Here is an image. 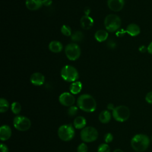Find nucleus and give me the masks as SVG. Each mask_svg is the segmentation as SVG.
Masks as SVG:
<instances>
[{"label":"nucleus","instance_id":"f257e3e1","mask_svg":"<svg viewBox=\"0 0 152 152\" xmlns=\"http://www.w3.org/2000/svg\"><path fill=\"white\" fill-rule=\"evenodd\" d=\"M77 106L86 112H93L96 109L95 99L90 94H84L79 96L77 101Z\"/></svg>","mask_w":152,"mask_h":152},{"label":"nucleus","instance_id":"f03ea898","mask_svg":"<svg viewBox=\"0 0 152 152\" xmlns=\"http://www.w3.org/2000/svg\"><path fill=\"white\" fill-rule=\"evenodd\" d=\"M132 148L137 152L145 151L150 145L149 137L143 134H138L134 135L131 140Z\"/></svg>","mask_w":152,"mask_h":152},{"label":"nucleus","instance_id":"7ed1b4c3","mask_svg":"<svg viewBox=\"0 0 152 152\" xmlns=\"http://www.w3.org/2000/svg\"><path fill=\"white\" fill-rule=\"evenodd\" d=\"M104 23L107 30L110 32H114L120 28L121 20L117 15L111 14L106 17Z\"/></svg>","mask_w":152,"mask_h":152},{"label":"nucleus","instance_id":"20e7f679","mask_svg":"<svg viewBox=\"0 0 152 152\" xmlns=\"http://www.w3.org/2000/svg\"><path fill=\"white\" fill-rule=\"evenodd\" d=\"M62 78L68 82L76 81L79 78V74L77 69L71 65L64 66L61 71Z\"/></svg>","mask_w":152,"mask_h":152},{"label":"nucleus","instance_id":"39448f33","mask_svg":"<svg viewBox=\"0 0 152 152\" xmlns=\"http://www.w3.org/2000/svg\"><path fill=\"white\" fill-rule=\"evenodd\" d=\"M58 134L61 140L64 141H69L74 138L75 129L71 124L62 125L58 128Z\"/></svg>","mask_w":152,"mask_h":152},{"label":"nucleus","instance_id":"423d86ee","mask_svg":"<svg viewBox=\"0 0 152 152\" xmlns=\"http://www.w3.org/2000/svg\"><path fill=\"white\" fill-rule=\"evenodd\" d=\"M112 116L116 121L125 122L129 118L130 110L126 106H118L112 111Z\"/></svg>","mask_w":152,"mask_h":152},{"label":"nucleus","instance_id":"0eeeda50","mask_svg":"<svg viewBox=\"0 0 152 152\" xmlns=\"http://www.w3.org/2000/svg\"><path fill=\"white\" fill-rule=\"evenodd\" d=\"M80 137L82 141L86 142H93L98 137V132L97 129L93 126H87L82 129Z\"/></svg>","mask_w":152,"mask_h":152},{"label":"nucleus","instance_id":"6e6552de","mask_svg":"<svg viewBox=\"0 0 152 152\" xmlns=\"http://www.w3.org/2000/svg\"><path fill=\"white\" fill-rule=\"evenodd\" d=\"M14 126L17 130L25 131L28 130L31 126L30 120L24 116H17L13 120Z\"/></svg>","mask_w":152,"mask_h":152},{"label":"nucleus","instance_id":"1a4fd4ad","mask_svg":"<svg viewBox=\"0 0 152 152\" xmlns=\"http://www.w3.org/2000/svg\"><path fill=\"white\" fill-rule=\"evenodd\" d=\"M65 52L68 59L75 61L80 57L81 55V49L77 44L71 43L65 47Z\"/></svg>","mask_w":152,"mask_h":152},{"label":"nucleus","instance_id":"9d476101","mask_svg":"<svg viewBox=\"0 0 152 152\" xmlns=\"http://www.w3.org/2000/svg\"><path fill=\"white\" fill-rule=\"evenodd\" d=\"M74 96L68 92L62 93L59 97V101L61 104L65 106H71L75 103Z\"/></svg>","mask_w":152,"mask_h":152},{"label":"nucleus","instance_id":"9b49d317","mask_svg":"<svg viewBox=\"0 0 152 152\" xmlns=\"http://www.w3.org/2000/svg\"><path fill=\"white\" fill-rule=\"evenodd\" d=\"M124 0H107V6L113 11H121L124 6Z\"/></svg>","mask_w":152,"mask_h":152},{"label":"nucleus","instance_id":"f8f14e48","mask_svg":"<svg viewBox=\"0 0 152 152\" xmlns=\"http://www.w3.org/2000/svg\"><path fill=\"white\" fill-rule=\"evenodd\" d=\"M30 82L34 86H42L45 82L44 75L40 72H34L30 77Z\"/></svg>","mask_w":152,"mask_h":152},{"label":"nucleus","instance_id":"ddd939ff","mask_svg":"<svg viewBox=\"0 0 152 152\" xmlns=\"http://www.w3.org/2000/svg\"><path fill=\"white\" fill-rule=\"evenodd\" d=\"M11 134L12 131L9 126L4 125L0 128V138L2 141L8 140L11 137Z\"/></svg>","mask_w":152,"mask_h":152},{"label":"nucleus","instance_id":"4468645a","mask_svg":"<svg viewBox=\"0 0 152 152\" xmlns=\"http://www.w3.org/2000/svg\"><path fill=\"white\" fill-rule=\"evenodd\" d=\"M43 5V0H26V7L31 11H34L39 9Z\"/></svg>","mask_w":152,"mask_h":152},{"label":"nucleus","instance_id":"2eb2a0df","mask_svg":"<svg viewBox=\"0 0 152 152\" xmlns=\"http://www.w3.org/2000/svg\"><path fill=\"white\" fill-rule=\"evenodd\" d=\"M94 21L91 17L88 15H84L80 20V24L83 28L84 30H88L91 28L93 25Z\"/></svg>","mask_w":152,"mask_h":152},{"label":"nucleus","instance_id":"dca6fc26","mask_svg":"<svg viewBox=\"0 0 152 152\" xmlns=\"http://www.w3.org/2000/svg\"><path fill=\"white\" fill-rule=\"evenodd\" d=\"M125 31L131 36H136L140 33L141 30L137 24L135 23H131L128 25Z\"/></svg>","mask_w":152,"mask_h":152},{"label":"nucleus","instance_id":"f3484780","mask_svg":"<svg viewBox=\"0 0 152 152\" xmlns=\"http://www.w3.org/2000/svg\"><path fill=\"white\" fill-rule=\"evenodd\" d=\"M86 123L87 121L85 118L81 116H79L76 117L74 120V126L75 128L78 129H83L85 128Z\"/></svg>","mask_w":152,"mask_h":152},{"label":"nucleus","instance_id":"a211bd4d","mask_svg":"<svg viewBox=\"0 0 152 152\" xmlns=\"http://www.w3.org/2000/svg\"><path fill=\"white\" fill-rule=\"evenodd\" d=\"M62 44L60 42L56 40L50 42L49 45V50L54 53L60 52L62 50Z\"/></svg>","mask_w":152,"mask_h":152},{"label":"nucleus","instance_id":"6ab92c4d","mask_svg":"<svg viewBox=\"0 0 152 152\" xmlns=\"http://www.w3.org/2000/svg\"><path fill=\"white\" fill-rule=\"evenodd\" d=\"M111 118H112L111 113L107 110H104L102 111L99 116V121L103 124L108 123L110 121Z\"/></svg>","mask_w":152,"mask_h":152},{"label":"nucleus","instance_id":"aec40b11","mask_svg":"<svg viewBox=\"0 0 152 152\" xmlns=\"http://www.w3.org/2000/svg\"><path fill=\"white\" fill-rule=\"evenodd\" d=\"M82 83L80 81H76L73 82L69 86V90L72 94H76L79 93L82 89Z\"/></svg>","mask_w":152,"mask_h":152},{"label":"nucleus","instance_id":"412c9836","mask_svg":"<svg viewBox=\"0 0 152 152\" xmlns=\"http://www.w3.org/2000/svg\"><path fill=\"white\" fill-rule=\"evenodd\" d=\"M108 33L104 30H97L94 34V37L99 42H102L107 39Z\"/></svg>","mask_w":152,"mask_h":152},{"label":"nucleus","instance_id":"4be33fe9","mask_svg":"<svg viewBox=\"0 0 152 152\" xmlns=\"http://www.w3.org/2000/svg\"><path fill=\"white\" fill-rule=\"evenodd\" d=\"M71 38L74 42H81L84 38V34L80 31H76L71 34Z\"/></svg>","mask_w":152,"mask_h":152},{"label":"nucleus","instance_id":"5701e85b","mask_svg":"<svg viewBox=\"0 0 152 152\" xmlns=\"http://www.w3.org/2000/svg\"><path fill=\"white\" fill-rule=\"evenodd\" d=\"M9 103L8 102L4 99L1 98L0 99V112L1 113H4L7 112L9 109Z\"/></svg>","mask_w":152,"mask_h":152},{"label":"nucleus","instance_id":"b1692460","mask_svg":"<svg viewBox=\"0 0 152 152\" xmlns=\"http://www.w3.org/2000/svg\"><path fill=\"white\" fill-rule=\"evenodd\" d=\"M11 111L13 113L17 115L21 112V104H20V103H18L17 102H15L11 104Z\"/></svg>","mask_w":152,"mask_h":152},{"label":"nucleus","instance_id":"393cba45","mask_svg":"<svg viewBox=\"0 0 152 152\" xmlns=\"http://www.w3.org/2000/svg\"><path fill=\"white\" fill-rule=\"evenodd\" d=\"M110 147L107 143H103L99 145L97 152H110Z\"/></svg>","mask_w":152,"mask_h":152},{"label":"nucleus","instance_id":"a878e982","mask_svg":"<svg viewBox=\"0 0 152 152\" xmlns=\"http://www.w3.org/2000/svg\"><path fill=\"white\" fill-rule=\"evenodd\" d=\"M61 33L66 36H69L71 35V28L69 26L66 25H63L61 27Z\"/></svg>","mask_w":152,"mask_h":152},{"label":"nucleus","instance_id":"bb28decb","mask_svg":"<svg viewBox=\"0 0 152 152\" xmlns=\"http://www.w3.org/2000/svg\"><path fill=\"white\" fill-rule=\"evenodd\" d=\"M78 107L75 106H70L67 111V113L69 116H75L78 112Z\"/></svg>","mask_w":152,"mask_h":152},{"label":"nucleus","instance_id":"cd10ccee","mask_svg":"<svg viewBox=\"0 0 152 152\" xmlns=\"http://www.w3.org/2000/svg\"><path fill=\"white\" fill-rule=\"evenodd\" d=\"M88 148L87 145L83 142L81 143L77 147V152H87Z\"/></svg>","mask_w":152,"mask_h":152},{"label":"nucleus","instance_id":"c85d7f7f","mask_svg":"<svg viewBox=\"0 0 152 152\" xmlns=\"http://www.w3.org/2000/svg\"><path fill=\"white\" fill-rule=\"evenodd\" d=\"M113 136L111 133L109 132L104 135V140L106 143H109V142H112L113 141Z\"/></svg>","mask_w":152,"mask_h":152},{"label":"nucleus","instance_id":"c756f323","mask_svg":"<svg viewBox=\"0 0 152 152\" xmlns=\"http://www.w3.org/2000/svg\"><path fill=\"white\" fill-rule=\"evenodd\" d=\"M145 100L148 103L152 104V91L147 93L145 96Z\"/></svg>","mask_w":152,"mask_h":152},{"label":"nucleus","instance_id":"7c9ffc66","mask_svg":"<svg viewBox=\"0 0 152 152\" xmlns=\"http://www.w3.org/2000/svg\"><path fill=\"white\" fill-rule=\"evenodd\" d=\"M107 47L110 49H115L116 46V42L113 41V40H109L107 43Z\"/></svg>","mask_w":152,"mask_h":152},{"label":"nucleus","instance_id":"2f4dec72","mask_svg":"<svg viewBox=\"0 0 152 152\" xmlns=\"http://www.w3.org/2000/svg\"><path fill=\"white\" fill-rule=\"evenodd\" d=\"M0 150H1V152H9V149L8 147L5 144L2 143L1 144Z\"/></svg>","mask_w":152,"mask_h":152},{"label":"nucleus","instance_id":"473e14b6","mask_svg":"<svg viewBox=\"0 0 152 152\" xmlns=\"http://www.w3.org/2000/svg\"><path fill=\"white\" fill-rule=\"evenodd\" d=\"M138 50H139V51H140V52H141V53H144V52H145L146 51H147V48L145 47V46H144V45H142V46H141L139 47Z\"/></svg>","mask_w":152,"mask_h":152},{"label":"nucleus","instance_id":"72a5a7b5","mask_svg":"<svg viewBox=\"0 0 152 152\" xmlns=\"http://www.w3.org/2000/svg\"><path fill=\"white\" fill-rule=\"evenodd\" d=\"M52 3V0H43V5L45 6H49Z\"/></svg>","mask_w":152,"mask_h":152},{"label":"nucleus","instance_id":"f704fd0d","mask_svg":"<svg viewBox=\"0 0 152 152\" xmlns=\"http://www.w3.org/2000/svg\"><path fill=\"white\" fill-rule=\"evenodd\" d=\"M147 52L152 55V42H151V43L148 45V47H147Z\"/></svg>","mask_w":152,"mask_h":152},{"label":"nucleus","instance_id":"c9c22d12","mask_svg":"<svg viewBox=\"0 0 152 152\" xmlns=\"http://www.w3.org/2000/svg\"><path fill=\"white\" fill-rule=\"evenodd\" d=\"M107 108L108 110H112V111H113V109H114L115 107L113 104H112V103H109V104H107Z\"/></svg>","mask_w":152,"mask_h":152},{"label":"nucleus","instance_id":"e433bc0d","mask_svg":"<svg viewBox=\"0 0 152 152\" xmlns=\"http://www.w3.org/2000/svg\"><path fill=\"white\" fill-rule=\"evenodd\" d=\"M124 30H118L117 31V32H116V34L117 35V36H123L124 34V33H125V31H124Z\"/></svg>","mask_w":152,"mask_h":152},{"label":"nucleus","instance_id":"4c0bfd02","mask_svg":"<svg viewBox=\"0 0 152 152\" xmlns=\"http://www.w3.org/2000/svg\"><path fill=\"white\" fill-rule=\"evenodd\" d=\"M90 10L89 8H87L85 10V14H86V15H88V14L90 13Z\"/></svg>","mask_w":152,"mask_h":152},{"label":"nucleus","instance_id":"58836bf2","mask_svg":"<svg viewBox=\"0 0 152 152\" xmlns=\"http://www.w3.org/2000/svg\"><path fill=\"white\" fill-rule=\"evenodd\" d=\"M113 152H124V151L121 149H116L115 150L113 151Z\"/></svg>","mask_w":152,"mask_h":152},{"label":"nucleus","instance_id":"ea45409f","mask_svg":"<svg viewBox=\"0 0 152 152\" xmlns=\"http://www.w3.org/2000/svg\"><path fill=\"white\" fill-rule=\"evenodd\" d=\"M151 140H152V137H151Z\"/></svg>","mask_w":152,"mask_h":152}]
</instances>
